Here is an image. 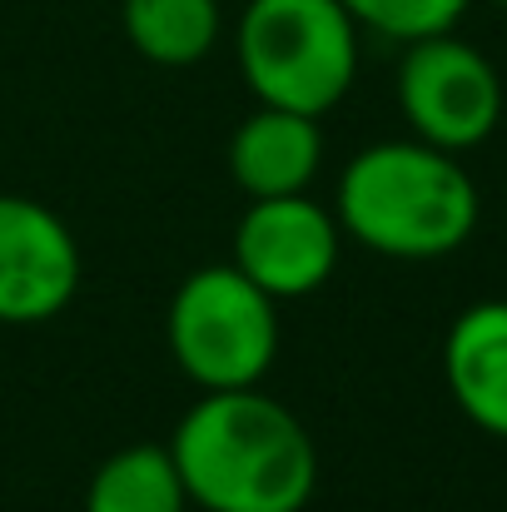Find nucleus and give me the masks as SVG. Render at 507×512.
I'll use <instances>...</instances> for the list:
<instances>
[{"label": "nucleus", "mask_w": 507, "mask_h": 512, "mask_svg": "<svg viewBox=\"0 0 507 512\" xmlns=\"http://www.w3.org/2000/svg\"><path fill=\"white\" fill-rule=\"evenodd\" d=\"M120 20L130 45L165 70L199 65L224 30L219 0H120Z\"/></svg>", "instance_id": "10"}, {"label": "nucleus", "mask_w": 507, "mask_h": 512, "mask_svg": "<svg viewBox=\"0 0 507 512\" xmlns=\"http://www.w3.org/2000/svg\"><path fill=\"white\" fill-rule=\"evenodd\" d=\"M443 378L473 428L507 438V299H483L453 319Z\"/></svg>", "instance_id": "9"}, {"label": "nucleus", "mask_w": 507, "mask_h": 512, "mask_svg": "<svg viewBox=\"0 0 507 512\" xmlns=\"http://www.w3.org/2000/svg\"><path fill=\"white\" fill-rule=\"evenodd\" d=\"M259 105L329 115L358 75V25L338 0H249L234 30Z\"/></svg>", "instance_id": "3"}, {"label": "nucleus", "mask_w": 507, "mask_h": 512, "mask_svg": "<svg viewBox=\"0 0 507 512\" xmlns=\"http://www.w3.org/2000/svg\"><path fill=\"white\" fill-rule=\"evenodd\" d=\"M189 493L174 468L169 443H130L110 453L90 488H85V512H184Z\"/></svg>", "instance_id": "11"}, {"label": "nucleus", "mask_w": 507, "mask_h": 512, "mask_svg": "<svg viewBox=\"0 0 507 512\" xmlns=\"http://www.w3.org/2000/svg\"><path fill=\"white\" fill-rule=\"evenodd\" d=\"M80 244L70 224L25 194H0V324H45L75 304Z\"/></svg>", "instance_id": "7"}, {"label": "nucleus", "mask_w": 507, "mask_h": 512, "mask_svg": "<svg viewBox=\"0 0 507 512\" xmlns=\"http://www.w3.org/2000/svg\"><path fill=\"white\" fill-rule=\"evenodd\" d=\"M398 105L423 145L463 155L498 130L503 80L478 45L443 30V35L408 40L398 60Z\"/></svg>", "instance_id": "5"}, {"label": "nucleus", "mask_w": 507, "mask_h": 512, "mask_svg": "<svg viewBox=\"0 0 507 512\" xmlns=\"http://www.w3.org/2000/svg\"><path fill=\"white\" fill-rule=\"evenodd\" d=\"M493 5H503V10H507V0H493Z\"/></svg>", "instance_id": "13"}, {"label": "nucleus", "mask_w": 507, "mask_h": 512, "mask_svg": "<svg viewBox=\"0 0 507 512\" xmlns=\"http://www.w3.org/2000/svg\"><path fill=\"white\" fill-rule=\"evenodd\" d=\"M324 165V130L319 115L259 105L229 140V174L249 199L304 194Z\"/></svg>", "instance_id": "8"}, {"label": "nucleus", "mask_w": 507, "mask_h": 512, "mask_svg": "<svg viewBox=\"0 0 507 512\" xmlns=\"http://www.w3.org/2000/svg\"><path fill=\"white\" fill-rule=\"evenodd\" d=\"M338 244H343V229L334 209L314 204L309 189L249 199L244 219L234 224V269L254 279L274 304L304 299L334 279Z\"/></svg>", "instance_id": "6"}, {"label": "nucleus", "mask_w": 507, "mask_h": 512, "mask_svg": "<svg viewBox=\"0 0 507 512\" xmlns=\"http://www.w3.org/2000/svg\"><path fill=\"white\" fill-rule=\"evenodd\" d=\"M169 353L189 383L254 388L279 358V304L234 264L194 269L169 299Z\"/></svg>", "instance_id": "4"}, {"label": "nucleus", "mask_w": 507, "mask_h": 512, "mask_svg": "<svg viewBox=\"0 0 507 512\" xmlns=\"http://www.w3.org/2000/svg\"><path fill=\"white\" fill-rule=\"evenodd\" d=\"M478 184L458 155L423 140H378L348 160L334 219L388 259H443L478 229Z\"/></svg>", "instance_id": "2"}, {"label": "nucleus", "mask_w": 507, "mask_h": 512, "mask_svg": "<svg viewBox=\"0 0 507 512\" xmlns=\"http://www.w3.org/2000/svg\"><path fill=\"white\" fill-rule=\"evenodd\" d=\"M358 30H378L388 40H423L453 30L473 0H338Z\"/></svg>", "instance_id": "12"}, {"label": "nucleus", "mask_w": 507, "mask_h": 512, "mask_svg": "<svg viewBox=\"0 0 507 512\" xmlns=\"http://www.w3.org/2000/svg\"><path fill=\"white\" fill-rule=\"evenodd\" d=\"M189 503L204 512H304L319 488L309 428L269 393L209 388L169 438Z\"/></svg>", "instance_id": "1"}]
</instances>
